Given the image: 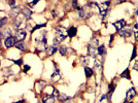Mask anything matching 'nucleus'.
<instances>
[{
    "label": "nucleus",
    "instance_id": "obj_1",
    "mask_svg": "<svg viewBox=\"0 0 138 103\" xmlns=\"http://www.w3.org/2000/svg\"><path fill=\"white\" fill-rule=\"evenodd\" d=\"M67 37H68L67 30L64 27H62V26H58V27L56 28V36H55V38H54V45L57 46Z\"/></svg>",
    "mask_w": 138,
    "mask_h": 103
},
{
    "label": "nucleus",
    "instance_id": "obj_2",
    "mask_svg": "<svg viewBox=\"0 0 138 103\" xmlns=\"http://www.w3.org/2000/svg\"><path fill=\"white\" fill-rule=\"evenodd\" d=\"M119 35L121 37H123V38H128V37H130L132 35V29L130 27H127L126 26V27H124L123 29H121L119 31Z\"/></svg>",
    "mask_w": 138,
    "mask_h": 103
},
{
    "label": "nucleus",
    "instance_id": "obj_3",
    "mask_svg": "<svg viewBox=\"0 0 138 103\" xmlns=\"http://www.w3.org/2000/svg\"><path fill=\"white\" fill-rule=\"evenodd\" d=\"M136 95H137V92H136L135 88L129 89V90L127 91V93H126V98H125V100H124V103H127L128 100H132Z\"/></svg>",
    "mask_w": 138,
    "mask_h": 103
},
{
    "label": "nucleus",
    "instance_id": "obj_4",
    "mask_svg": "<svg viewBox=\"0 0 138 103\" xmlns=\"http://www.w3.org/2000/svg\"><path fill=\"white\" fill-rule=\"evenodd\" d=\"M114 26L116 27V30L117 31H120L121 29H123L124 27H126V26H127V22H126L125 19H121V20L115 22L114 23Z\"/></svg>",
    "mask_w": 138,
    "mask_h": 103
},
{
    "label": "nucleus",
    "instance_id": "obj_5",
    "mask_svg": "<svg viewBox=\"0 0 138 103\" xmlns=\"http://www.w3.org/2000/svg\"><path fill=\"white\" fill-rule=\"evenodd\" d=\"M78 16H79V18H82V19H89L92 16V12H90L89 10H87V8L84 6V7H81L79 9Z\"/></svg>",
    "mask_w": 138,
    "mask_h": 103
},
{
    "label": "nucleus",
    "instance_id": "obj_6",
    "mask_svg": "<svg viewBox=\"0 0 138 103\" xmlns=\"http://www.w3.org/2000/svg\"><path fill=\"white\" fill-rule=\"evenodd\" d=\"M15 38L18 40V41H23L25 38H26V31L25 30H18L16 32V35H15Z\"/></svg>",
    "mask_w": 138,
    "mask_h": 103
},
{
    "label": "nucleus",
    "instance_id": "obj_7",
    "mask_svg": "<svg viewBox=\"0 0 138 103\" xmlns=\"http://www.w3.org/2000/svg\"><path fill=\"white\" fill-rule=\"evenodd\" d=\"M4 43H5V46H6L7 48H9V47H12V46L16 44V41H15V37H12V36H9V37L5 38V41H4Z\"/></svg>",
    "mask_w": 138,
    "mask_h": 103
},
{
    "label": "nucleus",
    "instance_id": "obj_8",
    "mask_svg": "<svg viewBox=\"0 0 138 103\" xmlns=\"http://www.w3.org/2000/svg\"><path fill=\"white\" fill-rule=\"evenodd\" d=\"M55 102V98H54V95H45L43 98H42V103H54Z\"/></svg>",
    "mask_w": 138,
    "mask_h": 103
},
{
    "label": "nucleus",
    "instance_id": "obj_9",
    "mask_svg": "<svg viewBox=\"0 0 138 103\" xmlns=\"http://www.w3.org/2000/svg\"><path fill=\"white\" fill-rule=\"evenodd\" d=\"M57 99L60 101V102H65V101H68V100H70V97L69 96H67V95H65V94H63V93H59L58 94V96H57Z\"/></svg>",
    "mask_w": 138,
    "mask_h": 103
},
{
    "label": "nucleus",
    "instance_id": "obj_10",
    "mask_svg": "<svg viewBox=\"0 0 138 103\" xmlns=\"http://www.w3.org/2000/svg\"><path fill=\"white\" fill-rule=\"evenodd\" d=\"M122 79H127V80H131V76H130V70H129V68H126L122 73H121V75H120Z\"/></svg>",
    "mask_w": 138,
    "mask_h": 103
},
{
    "label": "nucleus",
    "instance_id": "obj_11",
    "mask_svg": "<svg viewBox=\"0 0 138 103\" xmlns=\"http://www.w3.org/2000/svg\"><path fill=\"white\" fill-rule=\"evenodd\" d=\"M76 32H77V29L76 27H69V29L67 30V33H68V36L69 37H74L76 35Z\"/></svg>",
    "mask_w": 138,
    "mask_h": 103
},
{
    "label": "nucleus",
    "instance_id": "obj_12",
    "mask_svg": "<svg viewBox=\"0 0 138 103\" xmlns=\"http://www.w3.org/2000/svg\"><path fill=\"white\" fill-rule=\"evenodd\" d=\"M89 45H90V46H93V47H95V48H98V46H99L98 38H97V37H92V39L90 40Z\"/></svg>",
    "mask_w": 138,
    "mask_h": 103
},
{
    "label": "nucleus",
    "instance_id": "obj_13",
    "mask_svg": "<svg viewBox=\"0 0 138 103\" xmlns=\"http://www.w3.org/2000/svg\"><path fill=\"white\" fill-rule=\"evenodd\" d=\"M97 52H98V55H100V56H104V55L106 54V48H105V45H104V44L99 45V46H98V48H97Z\"/></svg>",
    "mask_w": 138,
    "mask_h": 103
},
{
    "label": "nucleus",
    "instance_id": "obj_14",
    "mask_svg": "<svg viewBox=\"0 0 138 103\" xmlns=\"http://www.w3.org/2000/svg\"><path fill=\"white\" fill-rule=\"evenodd\" d=\"M88 50H89V55L92 56V57H96V55H98V52H97V48L93 47V46H88Z\"/></svg>",
    "mask_w": 138,
    "mask_h": 103
},
{
    "label": "nucleus",
    "instance_id": "obj_15",
    "mask_svg": "<svg viewBox=\"0 0 138 103\" xmlns=\"http://www.w3.org/2000/svg\"><path fill=\"white\" fill-rule=\"evenodd\" d=\"M69 48L67 46H60L59 47V53L62 55V56H66L68 53H69Z\"/></svg>",
    "mask_w": 138,
    "mask_h": 103
},
{
    "label": "nucleus",
    "instance_id": "obj_16",
    "mask_svg": "<svg viewBox=\"0 0 138 103\" xmlns=\"http://www.w3.org/2000/svg\"><path fill=\"white\" fill-rule=\"evenodd\" d=\"M16 47L18 48V49H20L21 52H25V49H26V46H25V43L23 42V41H18V42H16Z\"/></svg>",
    "mask_w": 138,
    "mask_h": 103
},
{
    "label": "nucleus",
    "instance_id": "obj_17",
    "mask_svg": "<svg viewBox=\"0 0 138 103\" xmlns=\"http://www.w3.org/2000/svg\"><path fill=\"white\" fill-rule=\"evenodd\" d=\"M19 12H20V7H19V6H15L14 8H11L10 17H11V18H16V17L18 16Z\"/></svg>",
    "mask_w": 138,
    "mask_h": 103
},
{
    "label": "nucleus",
    "instance_id": "obj_18",
    "mask_svg": "<svg viewBox=\"0 0 138 103\" xmlns=\"http://www.w3.org/2000/svg\"><path fill=\"white\" fill-rule=\"evenodd\" d=\"M55 52H57V47L55 46V45H54V46L52 45V46H49V47L46 48V54H47L48 56H52V55L55 53Z\"/></svg>",
    "mask_w": 138,
    "mask_h": 103
},
{
    "label": "nucleus",
    "instance_id": "obj_19",
    "mask_svg": "<svg viewBox=\"0 0 138 103\" xmlns=\"http://www.w3.org/2000/svg\"><path fill=\"white\" fill-rule=\"evenodd\" d=\"M22 14L27 18V19H30L31 18V15H32V11L30 9H27V8H24L22 10Z\"/></svg>",
    "mask_w": 138,
    "mask_h": 103
},
{
    "label": "nucleus",
    "instance_id": "obj_20",
    "mask_svg": "<svg viewBox=\"0 0 138 103\" xmlns=\"http://www.w3.org/2000/svg\"><path fill=\"white\" fill-rule=\"evenodd\" d=\"M85 73H86V76L87 77H91L92 75H93V73H94V71H93V69L92 68H90V67H85Z\"/></svg>",
    "mask_w": 138,
    "mask_h": 103
},
{
    "label": "nucleus",
    "instance_id": "obj_21",
    "mask_svg": "<svg viewBox=\"0 0 138 103\" xmlns=\"http://www.w3.org/2000/svg\"><path fill=\"white\" fill-rule=\"evenodd\" d=\"M136 56H137V48H136V46L134 45L133 46V50H132V56H131V59H130V61L132 62V61H134V59L136 58Z\"/></svg>",
    "mask_w": 138,
    "mask_h": 103
},
{
    "label": "nucleus",
    "instance_id": "obj_22",
    "mask_svg": "<svg viewBox=\"0 0 138 103\" xmlns=\"http://www.w3.org/2000/svg\"><path fill=\"white\" fill-rule=\"evenodd\" d=\"M6 23H7V19L6 18H0V28H2Z\"/></svg>",
    "mask_w": 138,
    "mask_h": 103
},
{
    "label": "nucleus",
    "instance_id": "obj_23",
    "mask_svg": "<svg viewBox=\"0 0 138 103\" xmlns=\"http://www.w3.org/2000/svg\"><path fill=\"white\" fill-rule=\"evenodd\" d=\"M22 22H23L22 19H17V21H16V23H15V27H16V28H19L20 26H21V24H22Z\"/></svg>",
    "mask_w": 138,
    "mask_h": 103
},
{
    "label": "nucleus",
    "instance_id": "obj_24",
    "mask_svg": "<svg viewBox=\"0 0 138 103\" xmlns=\"http://www.w3.org/2000/svg\"><path fill=\"white\" fill-rule=\"evenodd\" d=\"M41 27H45V24H41V25H36L35 27H34V28H33V29L31 30V32H34L35 30H37V29H40Z\"/></svg>",
    "mask_w": 138,
    "mask_h": 103
},
{
    "label": "nucleus",
    "instance_id": "obj_25",
    "mask_svg": "<svg viewBox=\"0 0 138 103\" xmlns=\"http://www.w3.org/2000/svg\"><path fill=\"white\" fill-rule=\"evenodd\" d=\"M94 64H95V66H96V68H97L98 70H99V69H101V67H102V63H100L98 60H95Z\"/></svg>",
    "mask_w": 138,
    "mask_h": 103
},
{
    "label": "nucleus",
    "instance_id": "obj_26",
    "mask_svg": "<svg viewBox=\"0 0 138 103\" xmlns=\"http://www.w3.org/2000/svg\"><path fill=\"white\" fill-rule=\"evenodd\" d=\"M72 4H73V8H74V9H77V10L80 9L79 6H78V3H77V0H73V1H72Z\"/></svg>",
    "mask_w": 138,
    "mask_h": 103
},
{
    "label": "nucleus",
    "instance_id": "obj_27",
    "mask_svg": "<svg viewBox=\"0 0 138 103\" xmlns=\"http://www.w3.org/2000/svg\"><path fill=\"white\" fill-rule=\"evenodd\" d=\"M133 69L138 72V60H135V62L133 63Z\"/></svg>",
    "mask_w": 138,
    "mask_h": 103
},
{
    "label": "nucleus",
    "instance_id": "obj_28",
    "mask_svg": "<svg viewBox=\"0 0 138 103\" xmlns=\"http://www.w3.org/2000/svg\"><path fill=\"white\" fill-rule=\"evenodd\" d=\"M38 1H39V0H33V1H32L31 3H29V6H33V5H35Z\"/></svg>",
    "mask_w": 138,
    "mask_h": 103
},
{
    "label": "nucleus",
    "instance_id": "obj_29",
    "mask_svg": "<svg viewBox=\"0 0 138 103\" xmlns=\"http://www.w3.org/2000/svg\"><path fill=\"white\" fill-rule=\"evenodd\" d=\"M134 39H135L136 41H138V31H136V32L134 33Z\"/></svg>",
    "mask_w": 138,
    "mask_h": 103
},
{
    "label": "nucleus",
    "instance_id": "obj_30",
    "mask_svg": "<svg viewBox=\"0 0 138 103\" xmlns=\"http://www.w3.org/2000/svg\"><path fill=\"white\" fill-rule=\"evenodd\" d=\"M24 68H25V69H24V71H25V72H27V71H28V70L30 69V66H29V65H25V67H24Z\"/></svg>",
    "mask_w": 138,
    "mask_h": 103
},
{
    "label": "nucleus",
    "instance_id": "obj_31",
    "mask_svg": "<svg viewBox=\"0 0 138 103\" xmlns=\"http://www.w3.org/2000/svg\"><path fill=\"white\" fill-rule=\"evenodd\" d=\"M16 64H18V65H21V64H23V60H22V59H20V60L16 61Z\"/></svg>",
    "mask_w": 138,
    "mask_h": 103
},
{
    "label": "nucleus",
    "instance_id": "obj_32",
    "mask_svg": "<svg viewBox=\"0 0 138 103\" xmlns=\"http://www.w3.org/2000/svg\"><path fill=\"white\" fill-rule=\"evenodd\" d=\"M124 2H126V0H118L117 4H122V3H124Z\"/></svg>",
    "mask_w": 138,
    "mask_h": 103
},
{
    "label": "nucleus",
    "instance_id": "obj_33",
    "mask_svg": "<svg viewBox=\"0 0 138 103\" xmlns=\"http://www.w3.org/2000/svg\"><path fill=\"white\" fill-rule=\"evenodd\" d=\"M82 63H84V64H85V63H86V64H88V63H89V60H88V58H86V59L84 58V61H82Z\"/></svg>",
    "mask_w": 138,
    "mask_h": 103
},
{
    "label": "nucleus",
    "instance_id": "obj_34",
    "mask_svg": "<svg viewBox=\"0 0 138 103\" xmlns=\"http://www.w3.org/2000/svg\"><path fill=\"white\" fill-rule=\"evenodd\" d=\"M105 97H106V95H105V94H104V95H102V96L100 97V101H102V100H104V99H105Z\"/></svg>",
    "mask_w": 138,
    "mask_h": 103
},
{
    "label": "nucleus",
    "instance_id": "obj_35",
    "mask_svg": "<svg viewBox=\"0 0 138 103\" xmlns=\"http://www.w3.org/2000/svg\"><path fill=\"white\" fill-rule=\"evenodd\" d=\"M134 29H138V23H135L134 24Z\"/></svg>",
    "mask_w": 138,
    "mask_h": 103
},
{
    "label": "nucleus",
    "instance_id": "obj_36",
    "mask_svg": "<svg viewBox=\"0 0 138 103\" xmlns=\"http://www.w3.org/2000/svg\"><path fill=\"white\" fill-rule=\"evenodd\" d=\"M9 5H10V6H14V5H15V1H10V2H9Z\"/></svg>",
    "mask_w": 138,
    "mask_h": 103
},
{
    "label": "nucleus",
    "instance_id": "obj_37",
    "mask_svg": "<svg viewBox=\"0 0 138 103\" xmlns=\"http://www.w3.org/2000/svg\"><path fill=\"white\" fill-rule=\"evenodd\" d=\"M135 15H136V16H138V8L136 9V11H135Z\"/></svg>",
    "mask_w": 138,
    "mask_h": 103
},
{
    "label": "nucleus",
    "instance_id": "obj_38",
    "mask_svg": "<svg viewBox=\"0 0 138 103\" xmlns=\"http://www.w3.org/2000/svg\"><path fill=\"white\" fill-rule=\"evenodd\" d=\"M63 103H72V102H71V101H69V100H68V101H65V102H63Z\"/></svg>",
    "mask_w": 138,
    "mask_h": 103
},
{
    "label": "nucleus",
    "instance_id": "obj_39",
    "mask_svg": "<svg viewBox=\"0 0 138 103\" xmlns=\"http://www.w3.org/2000/svg\"><path fill=\"white\" fill-rule=\"evenodd\" d=\"M1 34H2V33H1V32H0V38H1Z\"/></svg>",
    "mask_w": 138,
    "mask_h": 103
},
{
    "label": "nucleus",
    "instance_id": "obj_40",
    "mask_svg": "<svg viewBox=\"0 0 138 103\" xmlns=\"http://www.w3.org/2000/svg\"><path fill=\"white\" fill-rule=\"evenodd\" d=\"M129 103H133V102H132V101H130V102H129Z\"/></svg>",
    "mask_w": 138,
    "mask_h": 103
},
{
    "label": "nucleus",
    "instance_id": "obj_41",
    "mask_svg": "<svg viewBox=\"0 0 138 103\" xmlns=\"http://www.w3.org/2000/svg\"><path fill=\"white\" fill-rule=\"evenodd\" d=\"M137 103H138V102H137Z\"/></svg>",
    "mask_w": 138,
    "mask_h": 103
}]
</instances>
